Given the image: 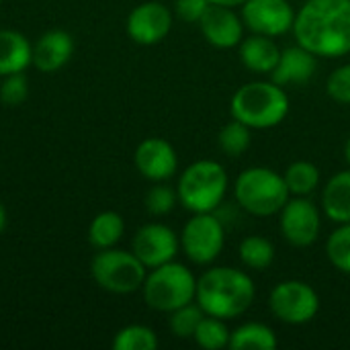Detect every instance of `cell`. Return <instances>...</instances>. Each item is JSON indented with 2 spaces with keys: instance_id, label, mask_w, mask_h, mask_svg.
Returning a JSON list of instances; mask_svg holds the SVG:
<instances>
[{
  "instance_id": "cell-1",
  "label": "cell",
  "mask_w": 350,
  "mask_h": 350,
  "mask_svg": "<svg viewBox=\"0 0 350 350\" xmlns=\"http://www.w3.org/2000/svg\"><path fill=\"white\" fill-rule=\"evenodd\" d=\"M295 43L318 57L350 53V0H306L291 29Z\"/></svg>"
},
{
  "instance_id": "cell-2",
  "label": "cell",
  "mask_w": 350,
  "mask_h": 350,
  "mask_svg": "<svg viewBox=\"0 0 350 350\" xmlns=\"http://www.w3.org/2000/svg\"><path fill=\"white\" fill-rule=\"evenodd\" d=\"M256 299V285L252 277L234 267H209L197 277L195 301L213 318L234 320L244 316Z\"/></svg>"
},
{
  "instance_id": "cell-3",
  "label": "cell",
  "mask_w": 350,
  "mask_h": 350,
  "mask_svg": "<svg viewBox=\"0 0 350 350\" xmlns=\"http://www.w3.org/2000/svg\"><path fill=\"white\" fill-rule=\"evenodd\" d=\"M289 96L273 80H252L242 84L230 100V115L254 129H273L289 115Z\"/></svg>"
},
{
  "instance_id": "cell-4",
  "label": "cell",
  "mask_w": 350,
  "mask_h": 350,
  "mask_svg": "<svg viewBox=\"0 0 350 350\" xmlns=\"http://www.w3.org/2000/svg\"><path fill=\"white\" fill-rule=\"evenodd\" d=\"M285 176L269 166L242 170L234 185V203L252 217H273L289 201Z\"/></svg>"
},
{
  "instance_id": "cell-5",
  "label": "cell",
  "mask_w": 350,
  "mask_h": 350,
  "mask_svg": "<svg viewBox=\"0 0 350 350\" xmlns=\"http://www.w3.org/2000/svg\"><path fill=\"white\" fill-rule=\"evenodd\" d=\"M228 187L230 176L219 162L197 160L178 176V205L191 213H213L219 205H224Z\"/></svg>"
},
{
  "instance_id": "cell-6",
  "label": "cell",
  "mask_w": 350,
  "mask_h": 350,
  "mask_svg": "<svg viewBox=\"0 0 350 350\" xmlns=\"http://www.w3.org/2000/svg\"><path fill=\"white\" fill-rule=\"evenodd\" d=\"M197 277L183 262L170 260L150 269L142 285V295L148 308L170 314L172 310L195 301Z\"/></svg>"
},
{
  "instance_id": "cell-7",
  "label": "cell",
  "mask_w": 350,
  "mask_h": 350,
  "mask_svg": "<svg viewBox=\"0 0 350 350\" xmlns=\"http://www.w3.org/2000/svg\"><path fill=\"white\" fill-rule=\"evenodd\" d=\"M148 269L144 262L131 252L123 248H105L96 250L90 260V277L92 281L107 293L129 295L142 291Z\"/></svg>"
},
{
  "instance_id": "cell-8",
  "label": "cell",
  "mask_w": 350,
  "mask_h": 350,
  "mask_svg": "<svg viewBox=\"0 0 350 350\" xmlns=\"http://www.w3.org/2000/svg\"><path fill=\"white\" fill-rule=\"evenodd\" d=\"M226 226L215 213H193L183 226L180 252L197 267L213 265L226 246Z\"/></svg>"
},
{
  "instance_id": "cell-9",
  "label": "cell",
  "mask_w": 350,
  "mask_h": 350,
  "mask_svg": "<svg viewBox=\"0 0 350 350\" xmlns=\"http://www.w3.org/2000/svg\"><path fill=\"white\" fill-rule=\"evenodd\" d=\"M269 310L279 322L287 326H304L318 316L320 295L310 283L287 279L271 289Z\"/></svg>"
},
{
  "instance_id": "cell-10",
  "label": "cell",
  "mask_w": 350,
  "mask_h": 350,
  "mask_svg": "<svg viewBox=\"0 0 350 350\" xmlns=\"http://www.w3.org/2000/svg\"><path fill=\"white\" fill-rule=\"evenodd\" d=\"M322 207H318L310 197H289L277 213L279 232L289 246L310 248L322 232Z\"/></svg>"
},
{
  "instance_id": "cell-11",
  "label": "cell",
  "mask_w": 350,
  "mask_h": 350,
  "mask_svg": "<svg viewBox=\"0 0 350 350\" xmlns=\"http://www.w3.org/2000/svg\"><path fill=\"white\" fill-rule=\"evenodd\" d=\"M295 8L289 0H246L240 6V16L246 31L281 37L293 29Z\"/></svg>"
},
{
  "instance_id": "cell-12",
  "label": "cell",
  "mask_w": 350,
  "mask_h": 350,
  "mask_svg": "<svg viewBox=\"0 0 350 350\" xmlns=\"http://www.w3.org/2000/svg\"><path fill=\"white\" fill-rule=\"evenodd\" d=\"M131 252L150 271L176 258V254L180 252V238L170 226L152 221V224L142 226L133 234Z\"/></svg>"
},
{
  "instance_id": "cell-13",
  "label": "cell",
  "mask_w": 350,
  "mask_h": 350,
  "mask_svg": "<svg viewBox=\"0 0 350 350\" xmlns=\"http://www.w3.org/2000/svg\"><path fill=\"white\" fill-rule=\"evenodd\" d=\"M172 23H174V14L164 2L148 0L133 6V10L127 14L125 31L133 43L150 47L168 37Z\"/></svg>"
},
{
  "instance_id": "cell-14",
  "label": "cell",
  "mask_w": 350,
  "mask_h": 350,
  "mask_svg": "<svg viewBox=\"0 0 350 350\" xmlns=\"http://www.w3.org/2000/svg\"><path fill=\"white\" fill-rule=\"evenodd\" d=\"M137 172L150 183H166L178 170V154L164 137H146L133 154Z\"/></svg>"
},
{
  "instance_id": "cell-15",
  "label": "cell",
  "mask_w": 350,
  "mask_h": 350,
  "mask_svg": "<svg viewBox=\"0 0 350 350\" xmlns=\"http://www.w3.org/2000/svg\"><path fill=\"white\" fill-rule=\"evenodd\" d=\"M205 41L217 49H234L244 39V21L236 8L211 4L197 23Z\"/></svg>"
},
{
  "instance_id": "cell-16",
  "label": "cell",
  "mask_w": 350,
  "mask_h": 350,
  "mask_svg": "<svg viewBox=\"0 0 350 350\" xmlns=\"http://www.w3.org/2000/svg\"><path fill=\"white\" fill-rule=\"evenodd\" d=\"M74 53V39L68 31L51 29L43 33L35 43L31 51V64L45 74H53L62 70Z\"/></svg>"
},
{
  "instance_id": "cell-17",
  "label": "cell",
  "mask_w": 350,
  "mask_h": 350,
  "mask_svg": "<svg viewBox=\"0 0 350 350\" xmlns=\"http://www.w3.org/2000/svg\"><path fill=\"white\" fill-rule=\"evenodd\" d=\"M318 72V55L310 49L301 47L299 43L281 49L279 62L271 74V80L285 86L291 84H308Z\"/></svg>"
},
{
  "instance_id": "cell-18",
  "label": "cell",
  "mask_w": 350,
  "mask_h": 350,
  "mask_svg": "<svg viewBox=\"0 0 350 350\" xmlns=\"http://www.w3.org/2000/svg\"><path fill=\"white\" fill-rule=\"evenodd\" d=\"M238 55L246 70H250L258 76H271L279 62L281 47L275 43V37L250 33L248 37H244L240 41Z\"/></svg>"
},
{
  "instance_id": "cell-19",
  "label": "cell",
  "mask_w": 350,
  "mask_h": 350,
  "mask_svg": "<svg viewBox=\"0 0 350 350\" xmlns=\"http://www.w3.org/2000/svg\"><path fill=\"white\" fill-rule=\"evenodd\" d=\"M320 207L326 219L332 224H349L350 221V168L336 172L322 187Z\"/></svg>"
},
{
  "instance_id": "cell-20",
  "label": "cell",
  "mask_w": 350,
  "mask_h": 350,
  "mask_svg": "<svg viewBox=\"0 0 350 350\" xmlns=\"http://www.w3.org/2000/svg\"><path fill=\"white\" fill-rule=\"evenodd\" d=\"M33 45L14 29H0V78L25 72L31 66Z\"/></svg>"
},
{
  "instance_id": "cell-21",
  "label": "cell",
  "mask_w": 350,
  "mask_h": 350,
  "mask_svg": "<svg viewBox=\"0 0 350 350\" xmlns=\"http://www.w3.org/2000/svg\"><path fill=\"white\" fill-rule=\"evenodd\" d=\"M279 347V338L275 330L262 322H244L230 336L232 350H275Z\"/></svg>"
},
{
  "instance_id": "cell-22",
  "label": "cell",
  "mask_w": 350,
  "mask_h": 350,
  "mask_svg": "<svg viewBox=\"0 0 350 350\" xmlns=\"http://www.w3.org/2000/svg\"><path fill=\"white\" fill-rule=\"evenodd\" d=\"M125 234V221L117 211H103L92 217L88 226V242L94 250L113 248Z\"/></svg>"
},
{
  "instance_id": "cell-23",
  "label": "cell",
  "mask_w": 350,
  "mask_h": 350,
  "mask_svg": "<svg viewBox=\"0 0 350 350\" xmlns=\"http://www.w3.org/2000/svg\"><path fill=\"white\" fill-rule=\"evenodd\" d=\"M283 176L291 197H312L320 187V168L310 160L291 162Z\"/></svg>"
},
{
  "instance_id": "cell-24",
  "label": "cell",
  "mask_w": 350,
  "mask_h": 350,
  "mask_svg": "<svg viewBox=\"0 0 350 350\" xmlns=\"http://www.w3.org/2000/svg\"><path fill=\"white\" fill-rule=\"evenodd\" d=\"M275 244L265 236H246L238 246L240 262L250 271H265L275 262Z\"/></svg>"
},
{
  "instance_id": "cell-25",
  "label": "cell",
  "mask_w": 350,
  "mask_h": 350,
  "mask_svg": "<svg viewBox=\"0 0 350 350\" xmlns=\"http://www.w3.org/2000/svg\"><path fill=\"white\" fill-rule=\"evenodd\" d=\"M230 336L232 330L228 328L226 320L213 318V316H203L201 324L195 330V345L205 350H221L230 349Z\"/></svg>"
},
{
  "instance_id": "cell-26",
  "label": "cell",
  "mask_w": 350,
  "mask_h": 350,
  "mask_svg": "<svg viewBox=\"0 0 350 350\" xmlns=\"http://www.w3.org/2000/svg\"><path fill=\"white\" fill-rule=\"evenodd\" d=\"M250 144H252V129L238 119L226 123L217 133V146L230 158L242 156L250 148Z\"/></svg>"
},
{
  "instance_id": "cell-27",
  "label": "cell",
  "mask_w": 350,
  "mask_h": 350,
  "mask_svg": "<svg viewBox=\"0 0 350 350\" xmlns=\"http://www.w3.org/2000/svg\"><path fill=\"white\" fill-rule=\"evenodd\" d=\"M328 262L342 275L350 277V221L338 224L334 232L328 236L324 246Z\"/></svg>"
},
{
  "instance_id": "cell-28",
  "label": "cell",
  "mask_w": 350,
  "mask_h": 350,
  "mask_svg": "<svg viewBox=\"0 0 350 350\" xmlns=\"http://www.w3.org/2000/svg\"><path fill=\"white\" fill-rule=\"evenodd\" d=\"M115 350H156L158 349V336L152 328L144 324H129L123 326L115 338H113Z\"/></svg>"
},
{
  "instance_id": "cell-29",
  "label": "cell",
  "mask_w": 350,
  "mask_h": 350,
  "mask_svg": "<svg viewBox=\"0 0 350 350\" xmlns=\"http://www.w3.org/2000/svg\"><path fill=\"white\" fill-rule=\"evenodd\" d=\"M203 316H205V312L199 308V304L197 301H191V304L180 306V308H176V310H172L168 314V328L180 340L193 338L197 326L203 320Z\"/></svg>"
},
{
  "instance_id": "cell-30",
  "label": "cell",
  "mask_w": 350,
  "mask_h": 350,
  "mask_svg": "<svg viewBox=\"0 0 350 350\" xmlns=\"http://www.w3.org/2000/svg\"><path fill=\"white\" fill-rule=\"evenodd\" d=\"M176 205H178V193L166 183H154V187H150V191L144 197V207L154 217H164L172 213Z\"/></svg>"
},
{
  "instance_id": "cell-31",
  "label": "cell",
  "mask_w": 350,
  "mask_h": 350,
  "mask_svg": "<svg viewBox=\"0 0 350 350\" xmlns=\"http://www.w3.org/2000/svg\"><path fill=\"white\" fill-rule=\"evenodd\" d=\"M29 98V80L23 72L2 76L0 82V100L6 107H18Z\"/></svg>"
},
{
  "instance_id": "cell-32",
  "label": "cell",
  "mask_w": 350,
  "mask_h": 350,
  "mask_svg": "<svg viewBox=\"0 0 350 350\" xmlns=\"http://www.w3.org/2000/svg\"><path fill=\"white\" fill-rule=\"evenodd\" d=\"M326 94L338 103L350 105V64L338 66L326 80Z\"/></svg>"
},
{
  "instance_id": "cell-33",
  "label": "cell",
  "mask_w": 350,
  "mask_h": 350,
  "mask_svg": "<svg viewBox=\"0 0 350 350\" xmlns=\"http://www.w3.org/2000/svg\"><path fill=\"white\" fill-rule=\"evenodd\" d=\"M209 6V0H174V14L185 23H199Z\"/></svg>"
},
{
  "instance_id": "cell-34",
  "label": "cell",
  "mask_w": 350,
  "mask_h": 350,
  "mask_svg": "<svg viewBox=\"0 0 350 350\" xmlns=\"http://www.w3.org/2000/svg\"><path fill=\"white\" fill-rule=\"evenodd\" d=\"M211 4H219V6H230V8H240L246 0H209Z\"/></svg>"
},
{
  "instance_id": "cell-35",
  "label": "cell",
  "mask_w": 350,
  "mask_h": 350,
  "mask_svg": "<svg viewBox=\"0 0 350 350\" xmlns=\"http://www.w3.org/2000/svg\"><path fill=\"white\" fill-rule=\"evenodd\" d=\"M4 228H6V209H4V205L0 201V234L4 232Z\"/></svg>"
},
{
  "instance_id": "cell-36",
  "label": "cell",
  "mask_w": 350,
  "mask_h": 350,
  "mask_svg": "<svg viewBox=\"0 0 350 350\" xmlns=\"http://www.w3.org/2000/svg\"><path fill=\"white\" fill-rule=\"evenodd\" d=\"M342 154H345V162H347V166H349V168H350V135H349V137H347V142H345Z\"/></svg>"
},
{
  "instance_id": "cell-37",
  "label": "cell",
  "mask_w": 350,
  "mask_h": 350,
  "mask_svg": "<svg viewBox=\"0 0 350 350\" xmlns=\"http://www.w3.org/2000/svg\"><path fill=\"white\" fill-rule=\"evenodd\" d=\"M0 6H2V0H0Z\"/></svg>"
}]
</instances>
